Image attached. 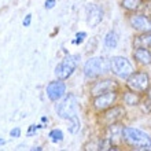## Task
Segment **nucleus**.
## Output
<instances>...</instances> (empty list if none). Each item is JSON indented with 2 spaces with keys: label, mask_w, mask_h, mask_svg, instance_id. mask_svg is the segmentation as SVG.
Returning <instances> with one entry per match:
<instances>
[{
  "label": "nucleus",
  "mask_w": 151,
  "mask_h": 151,
  "mask_svg": "<svg viewBox=\"0 0 151 151\" xmlns=\"http://www.w3.org/2000/svg\"><path fill=\"white\" fill-rule=\"evenodd\" d=\"M48 136H50L51 142H54V143H59V142L63 140V132L60 131V129H52L48 133Z\"/></svg>",
  "instance_id": "aec40b11"
},
{
  "label": "nucleus",
  "mask_w": 151,
  "mask_h": 151,
  "mask_svg": "<svg viewBox=\"0 0 151 151\" xmlns=\"http://www.w3.org/2000/svg\"><path fill=\"white\" fill-rule=\"evenodd\" d=\"M122 129L124 128L118 122L109 124L107 131H106V137H107L113 144H117L119 140H122Z\"/></svg>",
  "instance_id": "ddd939ff"
},
{
  "label": "nucleus",
  "mask_w": 151,
  "mask_h": 151,
  "mask_svg": "<svg viewBox=\"0 0 151 151\" xmlns=\"http://www.w3.org/2000/svg\"><path fill=\"white\" fill-rule=\"evenodd\" d=\"M10 136H11V137H19L21 136V129L19 128H14V129H11V131H10Z\"/></svg>",
  "instance_id": "b1692460"
},
{
  "label": "nucleus",
  "mask_w": 151,
  "mask_h": 151,
  "mask_svg": "<svg viewBox=\"0 0 151 151\" xmlns=\"http://www.w3.org/2000/svg\"><path fill=\"white\" fill-rule=\"evenodd\" d=\"M127 85L131 91L144 93L150 89V77L146 72H133L127 77Z\"/></svg>",
  "instance_id": "20e7f679"
},
{
  "label": "nucleus",
  "mask_w": 151,
  "mask_h": 151,
  "mask_svg": "<svg viewBox=\"0 0 151 151\" xmlns=\"http://www.w3.org/2000/svg\"><path fill=\"white\" fill-rule=\"evenodd\" d=\"M30 24H32V14H26L25 18H24V21H22V25H24L25 28H29Z\"/></svg>",
  "instance_id": "4be33fe9"
},
{
  "label": "nucleus",
  "mask_w": 151,
  "mask_h": 151,
  "mask_svg": "<svg viewBox=\"0 0 151 151\" xmlns=\"http://www.w3.org/2000/svg\"><path fill=\"white\" fill-rule=\"evenodd\" d=\"M87 37V33L85 32H78L77 35H76V40L73 41L74 44H81L84 41V39Z\"/></svg>",
  "instance_id": "412c9836"
},
{
  "label": "nucleus",
  "mask_w": 151,
  "mask_h": 151,
  "mask_svg": "<svg viewBox=\"0 0 151 151\" xmlns=\"http://www.w3.org/2000/svg\"><path fill=\"white\" fill-rule=\"evenodd\" d=\"M66 93V84L63 83V80H55L47 85V96L52 102H58L62 99Z\"/></svg>",
  "instance_id": "6e6552de"
},
{
  "label": "nucleus",
  "mask_w": 151,
  "mask_h": 151,
  "mask_svg": "<svg viewBox=\"0 0 151 151\" xmlns=\"http://www.w3.org/2000/svg\"><path fill=\"white\" fill-rule=\"evenodd\" d=\"M122 99H124V103H127L128 106H137V104L140 103L139 93H137V92H135V91H131V89L124 93Z\"/></svg>",
  "instance_id": "dca6fc26"
},
{
  "label": "nucleus",
  "mask_w": 151,
  "mask_h": 151,
  "mask_svg": "<svg viewBox=\"0 0 151 151\" xmlns=\"http://www.w3.org/2000/svg\"><path fill=\"white\" fill-rule=\"evenodd\" d=\"M109 69H110V60H107L103 56H95L85 62L83 72L84 76L88 78H96V77L104 74Z\"/></svg>",
  "instance_id": "f03ea898"
},
{
  "label": "nucleus",
  "mask_w": 151,
  "mask_h": 151,
  "mask_svg": "<svg viewBox=\"0 0 151 151\" xmlns=\"http://www.w3.org/2000/svg\"><path fill=\"white\" fill-rule=\"evenodd\" d=\"M69 125H68V129L70 133H77V132L80 131V128H81V122H80V118L78 115H74V117H72V118H69Z\"/></svg>",
  "instance_id": "6ab92c4d"
},
{
  "label": "nucleus",
  "mask_w": 151,
  "mask_h": 151,
  "mask_svg": "<svg viewBox=\"0 0 151 151\" xmlns=\"http://www.w3.org/2000/svg\"><path fill=\"white\" fill-rule=\"evenodd\" d=\"M131 25L132 28L137 32H151V19L143 14H135L131 17Z\"/></svg>",
  "instance_id": "9d476101"
},
{
  "label": "nucleus",
  "mask_w": 151,
  "mask_h": 151,
  "mask_svg": "<svg viewBox=\"0 0 151 151\" xmlns=\"http://www.w3.org/2000/svg\"><path fill=\"white\" fill-rule=\"evenodd\" d=\"M115 100H117V91H110L100 93L98 96H93L92 104H93V109L96 111H104L109 107L114 106Z\"/></svg>",
  "instance_id": "0eeeda50"
},
{
  "label": "nucleus",
  "mask_w": 151,
  "mask_h": 151,
  "mask_svg": "<svg viewBox=\"0 0 151 151\" xmlns=\"http://www.w3.org/2000/svg\"><path fill=\"white\" fill-rule=\"evenodd\" d=\"M121 4L128 11H137L142 7L143 0H121Z\"/></svg>",
  "instance_id": "a211bd4d"
},
{
  "label": "nucleus",
  "mask_w": 151,
  "mask_h": 151,
  "mask_svg": "<svg viewBox=\"0 0 151 151\" xmlns=\"http://www.w3.org/2000/svg\"><path fill=\"white\" fill-rule=\"evenodd\" d=\"M103 19V10L96 4H89L87 8V22L91 28H96Z\"/></svg>",
  "instance_id": "9b49d317"
},
{
  "label": "nucleus",
  "mask_w": 151,
  "mask_h": 151,
  "mask_svg": "<svg viewBox=\"0 0 151 151\" xmlns=\"http://www.w3.org/2000/svg\"><path fill=\"white\" fill-rule=\"evenodd\" d=\"M80 63V55H68L55 68V76L59 80H68Z\"/></svg>",
  "instance_id": "7ed1b4c3"
},
{
  "label": "nucleus",
  "mask_w": 151,
  "mask_h": 151,
  "mask_svg": "<svg viewBox=\"0 0 151 151\" xmlns=\"http://www.w3.org/2000/svg\"><path fill=\"white\" fill-rule=\"evenodd\" d=\"M104 45L107 48H111V50L118 45V35L114 30H110L106 35V37H104Z\"/></svg>",
  "instance_id": "f3484780"
},
{
  "label": "nucleus",
  "mask_w": 151,
  "mask_h": 151,
  "mask_svg": "<svg viewBox=\"0 0 151 151\" xmlns=\"http://www.w3.org/2000/svg\"><path fill=\"white\" fill-rule=\"evenodd\" d=\"M148 98L151 99V89H150V92H148Z\"/></svg>",
  "instance_id": "cd10ccee"
},
{
  "label": "nucleus",
  "mask_w": 151,
  "mask_h": 151,
  "mask_svg": "<svg viewBox=\"0 0 151 151\" xmlns=\"http://www.w3.org/2000/svg\"><path fill=\"white\" fill-rule=\"evenodd\" d=\"M3 144H6V140H4V139H0V146H3Z\"/></svg>",
  "instance_id": "bb28decb"
},
{
  "label": "nucleus",
  "mask_w": 151,
  "mask_h": 151,
  "mask_svg": "<svg viewBox=\"0 0 151 151\" xmlns=\"http://www.w3.org/2000/svg\"><path fill=\"white\" fill-rule=\"evenodd\" d=\"M110 70L117 77L127 78L128 76L133 73V66L125 56H113L110 59Z\"/></svg>",
  "instance_id": "423d86ee"
},
{
  "label": "nucleus",
  "mask_w": 151,
  "mask_h": 151,
  "mask_svg": "<svg viewBox=\"0 0 151 151\" xmlns=\"http://www.w3.org/2000/svg\"><path fill=\"white\" fill-rule=\"evenodd\" d=\"M55 4H56V0H45L44 1V8L45 10H51V8L55 7Z\"/></svg>",
  "instance_id": "5701e85b"
},
{
  "label": "nucleus",
  "mask_w": 151,
  "mask_h": 151,
  "mask_svg": "<svg viewBox=\"0 0 151 151\" xmlns=\"http://www.w3.org/2000/svg\"><path fill=\"white\" fill-rule=\"evenodd\" d=\"M135 48H151V32H144L133 39Z\"/></svg>",
  "instance_id": "2eb2a0df"
},
{
  "label": "nucleus",
  "mask_w": 151,
  "mask_h": 151,
  "mask_svg": "<svg viewBox=\"0 0 151 151\" xmlns=\"http://www.w3.org/2000/svg\"><path fill=\"white\" fill-rule=\"evenodd\" d=\"M118 87H119L118 83L114 81V80H110V78L100 80V81H96L91 87V95L98 96V95H100V93H104V92L118 91Z\"/></svg>",
  "instance_id": "1a4fd4ad"
},
{
  "label": "nucleus",
  "mask_w": 151,
  "mask_h": 151,
  "mask_svg": "<svg viewBox=\"0 0 151 151\" xmlns=\"http://www.w3.org/2000/svg\"><path fill=\"white\" fill-rule=\"evenodd\" d=\"M133 58L144 66L151 63V52L148 51V48H135Z\"/></svg>",
  "instance_id": "4468645a"
},
{
  "label": "nucleus",
  "mask_w": 151,
  "mask_h": 151,
  "mask_svg": "<svg viewBox=\"0 0 151 151\" xmlns=\"http://www.w3.org/2000/svg\"><path fill=\"white\" fill-rule=\"evenodd\" d=\"M56 113L60 118L69 119L77 115V98L73 93H68L56 106Z\"/></svg>",
  "instance_id": "39448f33"
},
{
  "label": "nucleus",
  "mask_w": 151,
  "mask_h": 151,
  "mask_svg": "<svg viewBox=\"0 0 151 151\" xmlns=\"http://www.w3.org/2000/svg\"><path fill=\"white\" fill-rule=\"evenodd\" d=\"M124 117H125V109L122 106H111L107 110H104L103 114V118L107 122V125L113 122H118L119 119H122Z\"/></svg>",
  "instance_id": "f8f14e48"
},
{
  "label": "nucleus",
  "mask_w": 151,
  "mask_h": 151,
  "mask_svg": "<svg viewBox=\"0 0 151 151\" xmlns=\"http://www.w3.org/2000/svg\"><path fill=\"white\" fill-rule=\"evenodd\" d=\"M41 121H43V122H47L48 118H47V117H41Z\"/></svg>",
  "instance_id": "a878e982"
},
{
  "label": "nucleus",
  "mask_w": 151,
  "mask_h": 151,
  "mask_svg": "<svg viewBox=\"0 0 151 151\" xmlns=\"http://www.w3.org/2000/svg\"><path fill=\"white\" fill-rule=\"evenodd\" d=\"M39 128H43V125H39V127H35V125H30L29 127V129H28V136H32V133L33 132H36Z\"/></svg>",
  "instance_id": "393cba45"
},
{
  "label": "nucleus",
  "mask_w": 151,
  "mask_h": 151,
  "mask_svg": "<svg viewBox=\"0 0 151 151\" xmlns=\"http://www.w3.org/2000/svg\"><path fill=\"white\" fill-rule=\"evenodd\" d=\"M122 139L133 150H151V137L137 128L127 127L122 129Z\"/></svg>",
  "instance_id": "f257e3e1"
}]
</instances>
